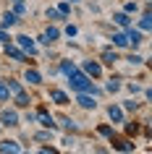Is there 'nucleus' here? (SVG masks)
<instances>
[{
  "label": "nucleus",
  "instance_id": "nucleus-1",
  "mask_svg": "<svg viewBox=\"0 0 152 154\" xmlns=\"http://www.w3.org/2000/svg\"><path fill=\"white\" fill-rule=\"evenodd\" d=\"M68 79H71L68 84H71V89H73V91H92V94H97L95 84L89 81V76H87V73H79V71H76V73H71Z\"/></svg>",
  "mask_w": 152,
  "mask_h": 154
},
{
  "label": "nucleus",
  "instance_id": "nucleus-2",
  "mask_svg": "<svg viewBox=\"0 0 152 154\" xmlns=\"http://www.w3.org/2000/svg\"><path fill=\"white\" fill-rule=\"evenodd\" d=\"M0 123H3L5 128H16V125H18L16 110H3V112H0Z\"/></svg>",
  "mask_w": 152,
  "mask_h": 154
},
{
  "label": "nucleus",
  "instance_id": "nucleus-3",
  "mask_svg": "<svg viewBox=\"0 0 152 154\" xmlns=\"http://www.w3.org/2000/svg\"><path fill=\"white\" fill-rule=\"evenodd\" d=\"M76 102H79V107H84V110H95V107H97V102H95V94L89 97V91H79Z\"/></svg>",
  "mask_w": 152,
  "mask_h": 154
},
{
  "label": "nucleus",
  "instance_id": "nucleus-4",
  "mask_svg": "<svg viewBox=\"0 0 152 154\" xmlns=\"http://www.w3.org/2000/svg\"><path fill=\"white\" fill-rule=\"evenodd\" d=\"M58 37H60V32H58L55 26H50V29H45V34L40 37V42H42V45H53Z\"/></svg>",
  "mask_w": 152,
  "mask_h": 154
},
{
  "label": "nucleus",
  "instance_id": "nucleus-5",
  "mask_svg": "<svg viewBox=\"0 0 152 154\" xmlns=\"http://www.w3.org/2000/svg\"><path fill=\"white\" fill-rule=\"evenodd\" d=\"M16 42L21 45V50H24V52H29V55H34V52H37V47H34V42L29 39L26 34H21V37H16Z\"/></svg>",
  "mask_w": 152,
  "mask_h": 154
},
{
  "label": "nucleus",
  "instance_id": "nucleus-6",
  "mask_svg": "<svg viewBox=\"0 0 152 154\" xmlns=\"http://www.w3.org/2000/svg\"><path fill=\"white\" fill-rule=\"evenodd\" d=\"M50 99L55 102V105H68L71 99H68V94L66 91H60V89H50Z\"/></svg>",
  "mask_w": 152,
  "mask_h": 154
},
{
  "label": "nucleus",
  "instance_id": "nucleus-7",
  "mask_svg": "<svg viewBox=\"0 0 152 154\" xmlns=\"http://www.w3.org/2000/svg\"><path fill=\"white\" fill-rule=\"evenodd\" d=\"M84 73H87V76H100V73H102V68H100V63H95V60H84Z\"/></svg>",
  "mask_w": 152,
  "mask_h": 154
},
{
  "label": "nucleus",
  "instance_id": "nucleus-8",
  "mask_svg": "<svg viewBox=\"0 0 152 154\" xmlns=\"http://www.w3.org/2000/svg\"><path fill=\"white\" fill-rule=\"evenodd\" d=\"M5 55H11L16 63H24V60H26V52H24V50H16V47H11V45H5Z\"/></svg>",
  "mask_w": 152,
  "mask_h": 154
},
{
  "label": "nucleus",
  "instance_id": "nucleus-9",
  "mask_svg": "<svg viewBox=\"0 0 152 154\" xmlns=\"http://www.w3.org/2000/svg\"><path fill=\"white\" fill-rule=\"evenodd\" d=\"M108 118H110L113 123H123V110H121L118 105H110L108 107Z\"/></svg>",
  "mask_w": 152,
  "mask_h": 154
},
{
  "label": "nucleus",
  "instance_id": "nucleus-10",
  "mask_svg": "<svg viewBox=\"0 0 152 154\" xmlns=\"http://www.w3.org/2000/svg\"><path fill=\"white\" fill-rule=\"evenodd\" d=\"M128 45H134V47H139V45H142L144 42V37H142V32H136V29H128Z\"/></svg>",
  "mask_w": 152,
  "mask_h": 154
},
{
  "label": "nucleus",
  "instance_id": "nucleus-11",
  "mask_svg": "<svg viewBox=\"0 0 152 154\" xmlns=\"http://www.w3.org/2000/svg\"><path fill=\"white\" fill-rule=\"evenodd\" d=\"M113 45H115V47H128L126 32H115V34H113Z\"/></svg>",
  "mask_w": 152,
  "mask_h": 154
},
{
  "label": "nucleus",
  "instance_id": "nucleus-12",
  "mask_svg": "<svg viewBox=\"0 0 152 154\" xmlns=\"http://www.w3.org/2000/svg\"><path fill=\"white\" fill-rule=\"evenodd\" d=\"M102 63L105 65H115L118 63V52H115V50H105L102 52Z\"/></svg>",
  "mask_w": 152,
  "mask_h": 154
},
{
  "label": "nucleus",
  "instance_id": "nucleus-13",
  "mask_svg": "<svg viewBox=\"0 0 152 154\" xmlns=\"http://www.w3.org/2000/svg\"><path fill=\"white\" fill-rule=\"evenodd\" d=\"M0 152H13V154H18V152H21V146H18L16 141H0Z\"/></svg>",
  "mask_w": 152,
  "mask_h": 154
},
{
  "label": "nucleus",
  "instance_id": "nucleus-14",
  "mask_svg": "<svg viewBox=\"0 0 152 154\" xmlns=\"http://www.w3.org/2000/svg\"><path fill=\"white\" fill-rule=\"evenodd\" d=\"M37 120H40V125H45V128H55V123H53V118H50L47 112H37Z\"/></svg>",
  "mask_w": 152,
  "mask_h": 154
},
{
  "label": "nucleus",
  "instance_id": "nucleus-15",
  "mask_svg": "<svg viewBox=\"0 0 152 154\" xmlns=\"http://www.w3.org/2000/svg\"><path fill=\"white\" fill-rule=\"evenodd\" d=\"M113 21H115L118 26H128V24H131V18H128L126 11H123V13H113Z\"/></svg>",
  "mask_w": 152,
  "mask_h": 154
},
{
  "label": "nucleus",
  "instance_id": "nucleus-16",
  "mask_svg": "<svg viewBox=\"0 0 152 154\" xmlns=\"http://www.w3.org/2000/svg\"><path fill=\"white\" fill-rule=\"evenodd\" d=\"M24 79L29 84H42V76H40V71H26L24 73Z\"/></svg>",
  "mask_w": 152,
  "mask_h": 154
},
{
  "label": "nucleus",
  "instance_id": "nucleus-17",
  "mask_svg": "<svg viewBox=\"0 0 152 154\" xmlns=\"http://www.w3.org/2000/svg\"><path fill=\"white\" fill-rule=\"evenodd\" d=\"M13 97H16V105H18V107H29V102H32V99L26 97V91H24V89L18 91V94H13Z\"/></svg>",
  "mask_w": 152,
  "mask_h": 154
},
{
  "label": "nucleus",
  "instance_id": "nucleus-18",
  "mask_svg": "<svg viewBox=\"0 0 152 154\" xmlns=\"http://www.w3.org/2000/svg\"><path fill=\"white\" fill-rule=\"evenodd\" d=\"M18 18H16V13H3V29H11V26L16 24Z\"/></svg>",
  "mask_w": 152,
  "mask_h": 154
},
{
  "label": "nucleus",
  "instance_id": "nucleus-19",
  "mask_svg": "<svg viewBox=\"0 0 152 154\" xmlns=\"http://www.w3.org/2000/svg\"><path fill=\"white\" fill-rule=\"evenodd\" d=\"M60 71H63L66 76H71V73H76V65H73L71 60H60Z\"/></svg>",
  "mask_w": 152,
  "mask_h": 154
},
{
  "label": "nucleus",
  "instance_id": "nucleus-20",
  "mask_svg": "<svg viewBox=\"0 0 152 154\" xmlns=\"http://www.w3.org/2000/svg\"><path fill=\"white\" fill-rule=\"evenodd\" d=\"M105 89L110 91V94H115V91H118V89H121V79H110V81L105 84Z\"/></svg>",
  "mask_w": 152,
  "mask_h": 154
},
{
  "label": "nucleus",
  "instance_id": "nucleus-21",
  "mask_svg": "<svg viewBox=\"0 0 152 154\" xmlns=\"http://www.w3.org/2000/svg\"><path fill=\"white\" fill-rule=\"evenodd\" d=\"M45 16H47L50 21H60V18H63L60 13H58V8H47V11H45Z\"/></svg>",
  "mask_w": 152,
  "mask_h": 154
},
{
  "label": "nucleus",
  "instance_id": "nucleus-22",
  "mask_svg": "<svg viewBox=\"0 0 152 154\" xmlns=\"http://www.w3.org/2000/svg\"><path fill=\"white\" fill-rule=\"evenodd\" d=\"M5 86H8V94H18L21 91V84L18 81H5Z\"/></svg>",
  "mask_w": 152,
  "mask_h": 154
},
{
  "label": "nucleus",
  "instance_id": "nucleus-23",
  "mask_svg": "<svg viewBox=\"0 0 152 154\" xmlns=\"http://www.w3.org/2000/svg\"><path fill=\"white\" fill-rule=\"evenodd\" d=\"M139 29H142V32H150V13H144V16L139 18Z\"/></svg>",
  "mask_w": 152,
  "mask_h": 154
},
{
  "label": "nucleus",
  "instance_id": "nucleus-24",
  "mask_svg": "<svg viewBox=\"0 0 152 154\" xmlns=\"http://www.w3.org/2000/svg\"><path fill=\"white\" fill-rule=\"evenodd\" d=\"M60 123L66 131H76V120H71V118H60Z\"/></svg>",
  "mask_w": 152,
  "mask_h": 154
},
{
  "label": "nucleus",
  "instance_id": "nucleus-25",
  "mask_svg": "<svg viewBox=\"0 0 152 154\" xmlns=\"http://www.w3.org/2000/svg\"><path fill=\"white\" fill-rule=\"evenodd\" d=\"M8 99V86H5V81L0 79V102H5Z\"/></svg>",
  "mask_w": 152,
  "mask_h": 154
},
{
  "label": "nucleus",
  "instance_id": "nucleus-26",
  "mask_svg": "<svg viewBox=\"0 0 152 154\" xmlns=\"http://www.w3.org/2000/svg\"><path fill=\"white\" fill-rule=\"evenodd\" d=\"M115 149H121V152H131L134 144H131V141H121V144H115Z\"/></svg>",
  "mask_w": 152,
  "mask_h": 154
},
{
  "label": "nucleus",
  "instance_id": "nucleus-27",
  "mask_svg": "<svg viewBox=\"0 0 152 154\" xmlns=\"http://www.w3.org/2000/svg\"><path fill=\"white\" fill-rule=\"evenodd\" d=\"M100 133H102V136H108V138H113V136H115V131H113V128H108V125H100Z\"/></svg>",
  "mask_w": 152,
  "mask_h": 154
},
{
  "label": "nucleus",
  "instance_id": "nucleus-28",
  "mask_svg": "<svg viewBox=\"0 0 152 154\" xmlns=\"http://www.w3.org/2000/svg\"><path fill=\"white\" fill-rule=\"evenodd\" d=\"M58 13H60V16H68V13H71V5H68V3H63V5H60V8H58Z\"/></svg>",
  "mask_w": 152,
  "mask_h": 154
},
{
  "label": "nucleus",
  "instance_id": "nucleus-29",
  "mask_svg": "<svg viewBox=\"0 0 152 154\" xmlns=\"http://www.w3.org/2000/svg\"><path fill=\"white\" fill-rule=\"evenodd\" d=\"M0 42H3V45H8V42H11V34L3 32V29H0Z\"/></svg>",
  "mask_w": 152,
  "mask_h": 154
},
{
  "label": "nucleus",
  "instance_id": "nucleus-30",
  "mask_svg": "<svg viewBox=\"0 0 152 154\" xmlns=\"http://www.w3.org/2000/svg\"><path fill=\"white\" fill-rule=\"evenodd\" d=\"M13 11H16L18 16H24V13H26V8H24V3H16V8H13Z\"/></svg>",
  "mask_w": 152,
  "mask_h": 154
},
{
  "label": "nucleus",
  "instance_id": "nucleus-31",
  "mask_svg": "<svg viewBox=\"0 0 152 154\" xmlns=\"http://www.w3.org/2000/svg\"><path fill=\"white\" fill-rule=\"evenodd\" d=\"M123 107H126V110H136V102H134V99H126V102H123Z\"/></svg>",
  "mask_w": 152,
  "mask_h": 154
},
{
  "label": "nucleus",
  "instance_id": "nucleus-32",
  "mask_svg": "<svg viewBox=\"0 0 152 154\" xmlns=\"http://www.w3.org/2000/svg\"><path fill=\"white\" fill-rule=\"evenodd\" d=\"M128 63H131V65H139V63H142V57H139V55H131V57H128Z\"/></svg>",
  "mask_w": 152,
  "mask_h": 154
},
{
  "label": "nucleus",
  "instance_id": "nucleus-33",
  "mask_svg": "<svg viewBox=\"0 0 152 154\" xmlns=\"http://www.w3.org/2000/svg\"><path fill=\"white\" fill-rule=\"evenodd\" d=\"M136 11V3H126V13H134Z\"/></svg>",
  "mask_w": 152,
  "mask_h": 154
},
{
  "label": "nucleus",
  "instance_id": "nucleus-34",
  "mask_svg": "<svg viewBox=\"0 0 152 154\" xmlns=\"http://www.w3.org/2000/svg\"><path fill=\"white\" fill-rule=\"evenodd\" d=\"M66 3H79V0H66Z\"/></svg>",
  "mask_w": 152,
  "mask_h": 154
},
{
  "label": "nucleus",
  "instance_id": "nucleus-35",
  "mask_svg": "<svg viewBox=\"0 0 152 154\" xmlns=\"http://www.w3.org/2000/svg\"><path fill=\"white\" fill-rule=\"evenodd\" d=\"M13 3H24V0H13Z\"/></svg>",
  "mask_w": 152,
  "mask_h": 154
}]
</instances>
